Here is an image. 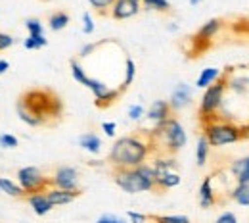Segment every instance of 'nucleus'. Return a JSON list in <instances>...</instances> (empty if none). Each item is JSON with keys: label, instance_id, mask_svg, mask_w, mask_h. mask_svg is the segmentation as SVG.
<instances>
[{"label": "nucleus", "instance_id": "f257e3e1", "mask_svg": "<svg viewBox=\"0 0 249 223\" xmlns=\"http://www.w3.org/2000/svg\"><path fill=\"white\" fill-rule=\"evenodd\" d=\"M154 146L150 142V137L146 139L144 135H126L113 142L109 150V162L119 167H138L146 163L148 156L152 154Z\"/></svg>", "mask_w": 249, "mask_h": 223}, {"label": "nucleus", "instance_id": "f03ea898", "mask_svg": "<svg viewBox=\"0 0 249 223\" xmlns=\"http://www.w3.org/2000/svg\"><path fill=\"white\" fill-rule=\"evenodd\" d=\"M113 181L121 191L128 194L156 191V171L152 163H142L138 167H119L113 171Z\"/></svg>", "mask_w": 249, "mask_h": 223}, {"label": "nucleus", "instance_id": "7ed1b4c3", "mask_svg": "<svg viewBox=\"0 0 249 223\" xmlns=\"http://www.w3.org/2000/svg\"><path fill=\"white\" fill-rule=\"evenodd\" d=\"M150 142H152V146L159 144V146H163L165 152L175 154V152H178L186 146V129L182 127V123L177 118H169L163 123L156 125V129L150 135Z\"/></svg>", "mask_w": 249, "mask_h": 223}, {"label": "nucleus", "instance_id": "20e7f679", "mask_svg": "<svg viewBox=\"0 0 249 223\" xmlns=\"http://www.w3.org/2000/svg\"><path fill=\"white\" fill-rule=\"evenodd\" d=\"M201 123H203V137L207 139L209 146H213V148L234 144V142L242 141L240 125H236L234 122L213 118V120H207V122H201Z\"/></svg>", "mask_w": 249, "mask_h": 223}, {"label": "nucleus", "instance_id": "39448f33", "mask_svg": "<svg viewBox=\"0 0 249 223\" xmlns=\"http://www.w3.org/2000/svg\"><path fill=\"white\" fill-rule=\"evenodd\" d=\"M19 104L23 108H27L33 116H36L38 120H46L48 116H58L62 112V104L54 95H48L44 91H29L21 96Z\"/></svg>", "mask_w": 249, "mask_h": 223}, {"label": "nucleus", "instance_id": "423d86ee", "mask_svg": "<svg viewBox=\"0 0 249 223\" xmlns=\"http://www.w3.org/2000/svg\"><path fill=\"white\" fill-rule=\"evenodd\" d=\"M224 95H226V73L222 71V77L217 83L209 85L203 91V96L199 100V118H201V122L217 118L218 110L224 104Z\"/></svg>", "mask_w": 249, "mask_h": 223}, {"label": "nucleus", "instance_id": "0eeeda50", "mask_svg": "<svg viewBox=\"0 0 249 223\" xmlns=\"http://www.w3.org/2000/svg\"><path fill=\"white\" fill-rule=\"evenodd\" d=\"M18 185L21 187L23 194H33V192H44L50 187V179L42 175V171L35 165H25L18 169Z\"/></svg>", "mask_w": 249, "mask_h": 223}, {"label": "nucleus", "instance_id": "6e6552de", "mask_svg": "<svg viewBox=\"0 0 249 223\" xmlns=\"http://www.w3.org/2000/svg\"><path fill=\"white\" fill-rule=\"evenodd\" d=\"M85 87L94 95L98 108H107V106H111V104L121 96V91H119V89H111L109 85H106L104 81L94 79V77H89V81H87Z\"/></svg>", "mask_w": 249, "mask_h": 223}, {"label": "nucleus", "instance_id": "1a4fd4ad", "mask_svg": "<svg viewBox=\"0 0 249 223\" xmlns=\"http://www.w3.org/2000/svg\"><path fill=\"white\" fill-rule=\"evenodd\" d=\"M50 187L63 189V191H81L79 189V171L71 165L58 167L50 179Z\"/></svg>", "mask_w": 249, "mask_h": 223}, {"label": "nucleus", "instance_id": "9d476101", "mask_svg": "<svg viewBox=\"0 0 249 223\" xmlns=\"http://www.w3.org/2000/svg\"><path fill=\"white\" fill-rule=\"evenodd\" d=\"M220 29H222V20H218V18L209 20L207 23H203L199 27V31L196 33V37H194V42L197 44V52L203 50V48H207L209 42L213 41V37H217Z\"/></svg>", "mask_w": 249, "mask_h": 223}, {"label": "nucleus", "instance_id": "9b49d317", "mask_svg": "<svg viewBox=\"0 0 249 223\" xmlns=\"http://www.w3.org/2000/svg\"><path fill=\"white\" fill-rule=\"evenodd\" d=\"M192 98H194L192 87L188 83H178L177 89L173 91V95H171V98L167 102H169V106H171L173 112H180V110H184V108H188L192 104Z\"/></svg>", "mask_w": 249, "mask_h": 223}, {"label": "nucleus", "instance_id": "f8f14e48", "mask_svg": "<svg viewBox=\"0 0 249 223\" xmlns=\"http://www.w3.org/2000/svg\"><path fill=\"white\" fill-rule=\"evenodd\" d=\"M197 202L203 210H209L217 204V191H215V177L213 175H207L201 181L199 191H197Z\"/></svg>", "mask_w": 249, "mask_h": 223}, {"label": "nucleus", "instance_id": "ddd939ff", "mask_svg": "<svg viewBox=\"0 0 249 223\" xmlns=\"http://www.w3.org/2000/svg\"><path fill=\"white\" fill-rule=\"evenodd\" d=\"M142 10V6L138 2H132V0H115L109 14L113 20H128V18H134L138 12Z\"/></svg>", "mask_w": 249, "mask_h": 223}, {"label": "nucleus", "instance_id": "4468645a", "mask_svg": "<svg viewBox=\"0 0 249 223\" xmlns=\"http://www.w3.org/2000/svg\"><path fill=\"white\" fill-rule=\"evenodd\" d=\"M146 118H148L152 123L159 125V123H163L165 120L173 118V110H171V106H169L167 100H154L152 106H150L148 112H146Z\"/></svg>", "mask_w": 249, "mask_h": 223}, {"label": "nucleus", "instance_id": "2eb2a0df", "mask_svg": "<svg viewBox=\"0 0 249 223\" xmlns=\"http://www.w3.org/2000/svg\"><path fill=\"white\" fill-rule=\"evenodd\" d=\"M44 192H46V196H48V200H50V204H52L54 208H58V206H67V204H71L75 198L81 196V191H63V189H56V187H48Z\"/></svg>", "mask_w": 249, "mask_h": 223}, {"label": "nucleus", "instance_id": "dca6fc26", "mask_svg": "<svg viewBox=\"0 0 249 223\" xmlns=\"http://www.w3.org/2000/svg\"><path fill=\"white\" fill-rule=\"evenodd\" d=\"M27 202H29V206H31L33 212H35L36 216H46V214H50V212L54 210V206L50 204L46 192H33V194H27Z\"/></svg>", "mask_w": 249, "mask_h": 223}, {"label": "nucleus", "instance_id": "f3484780", "mask_svg": "<svg viewBox=\"0 0 249 223\" xmlns=\"http://www.w3.org/2000/svg\"><path fill=\"white\" fill-rule=\"evenodd\" d=\"M230 173L234 175L236 183L240 185H249V156L234 160L230 163Z\"/></svg>", "mask_w": 249, "mask_h": 223}, {"label": "nucleus", "instance_id": "a211bd4d", "mask_svg": "<svg viewBox=\"0 0 249 223\" xmlns=\"http://www.w3.org/2000/svg\"><path fill=\"white\" fill-rule=\"evenodd\" d=\"M226 73V91H232L234 95H248L249 93V77L248 75H232L228 77V71Z\"/></svg>", "mask_w": 249, "mask_h": 223}, {"label": "nucleus", "instance_id": "6ab92c4d", "mask_svg": "<svg viewBox=\"0 0 249 223\" xmlns=\"http://www.w3.org/2000/svg\"><path fill=\"white\" fill-rule=\"evenodd\" d=\"M182 181L178 171H167V173H157L156 175V189L159 191H167V189H175L178 187Z\"/></svg>", "mask_w": 249, "mask_h": 223}, {"label": "nucleus", "instance_id": "aec40b11", "mask_svg": "<svg viewBox=\"0 0 249 223\" xmlns=\"http://www.w3.org/2000/svg\"><path fill=\"white\" fill-rule=\"evenodd\" d=\"M220 77H222V71H220L218 67H205V69H201V73L197 75L196 87H197V89H207L209 85L217 83Z\"/></svg>", "mask_w": 249, "mask_h": 223}, {"label": "nucleus", "instance_id": "412c9836", "mask_svg": "<svg viewBox=\"0 0 249 223\" xmlns=\"http://www.w3.org/2000/svg\"><path fill=\"white\" fill-rule=\"evenodd\" d=\"M79 146L90 154H100L102 152V139L96 133H85L79 137Z\"/></svg>", "mask_w": 249, "mask_h": 223}, {"label": "nucleus", "instance_id": "4be33fe9", "mask_svg": "<svg viewBox=\"0 0 249 223\" xmlns=\"http://www.w3.org/2000/svg\"><path fill=\"white\" fill-rule=\"evenodd\" d=\"M230 198L236 202V204H240V206H244V208H248L249 206V185H240V183H236L232 189H230Z\"/></svg>", "mask_w": 249, "mask_h": 223}, {"label": "nucleus", "instance_id": "5701e85b", "mask_svg": "<svg viewBox=\"0 0 249 223\" xmlns=\"http://www.w3.org/2000/svg\"><path fill=\"white\" fill-rule=\"evenodd\" d=\"M0 192L12 196V198H23L25 194L21 191V187L18 185V181H12L8 177H0Z\"/></svg>", "mask_w": 249, "mask_h": 223}, {"label": "nucleus", "instance_id": "b1692460", "mask_svg": "<svg viewBox=\"0 0 249 223\" xmlns=\"http://www.w3.org/2000/svg\"><path fill=\"white\" fill-rule=\"evenodd\" d=\"M152 167H154V171L157 173H167V171H177L178 169V163H177V160L175 158H165V156H157L154 160V163H152Z\"/></svg>", "mask_w": 249, "mask_h": 223}, {"label": "nucleus", "instance_id": "393cba45", "mask_svg": "<svg viewBox=\"0 0 249 223\" xmlns=\"http://www.w3.org/2000/svg\"><path fill=\"white\" fill-rule=\"evenodd\" d=\"M209 150H211V146H209L207 139L201 135V137L197 139V146H196V162H197V165H199V167H203V165L207 163Z\"/></svg>", "mask_w": 249, "mask_h": 223}, {"label": "nucleus", "instance_id": "a878e982", "mask_svg": "<svg viewBox=\"0 0 249 223\" xmlns=\"http://www.w3.org/2000/svg\"><path fill=\"white\" fill-rule=\"evenodd\" d=\"M134 77H136V64H134V60H130V58H126L124 60V77H123V83H121V87H119V91L124 93L130 85H132V81H134Z\"/></svg>", "mask_w": 249, "mask_h": 223}, {"label": "nucleus", "instance_id": "bb28decb", "mask_svg": "<svg viewBox=\"0 0 249 223\" xmlns=\"http://www.w3.org/2000/svg\"><path fill=\"white\" fill-rule=\"evenodd\" d=\"M48 25L52 31H62L69 25V16L65 12H54L50 18H48Z\"/></svg>", "mask_w": 249, "mask_h": 223}, {"label": "nucleus", "instance_id": "cd10ccee", "mask_svg": "<svg viewBox=\"0 0 249 223\" xmlns=\"http://www.w3.org/2000/svg\"><path fill=\"white\" fill-rule=\"evenodd\" d=\"M18 116H19V120H21L23 123H27L29 127H38V125H42V123H44L42 120H38L36 116H33L27 108H23L21 104H18Z\"/></svg>", "mask_w": 249, "mask_h": 223}, {"label": "nucleus", "instance_id": "c85d7f7f", "mask_svg": "<svg viewBox=\"0 0 249 223\" xmlns=\"http://www.w3.org/2000/svg\"><path fill=\"white\" fill-rule=\"evenodd\" d=\"M48 44V39L44 35H29L25 41H23V46L27 50H38V48H44Z\"/></svg>", "mask_w": 249, "mask_h": 223}, {"label": "nucleus", "instance_id": "c756f323", "mask_svg": "<svg viewBox=\"0 0 249 223\" xmlns=\"http://www.w3.org/2000/svg\"><path fill=\"white\" fill-rule=\"evenodd\" d=\"M69 67H71V75H73V79H75L77 83H81V85H87L89 75H87L85 67L79 64V60H71V62H69Z\"/></svg>", "mask_w": 249, "mask_h": 223}, {"label": "nucleus", "instance_id": "7c9ffc66", "mask_svg": "<svg viewBox=\"0 0 249 223\" xmlns=\"http://www.w3.org/2000/svg\"><path fill=\"white\" fill-rule=\"evenodd\" d=\"M140 6L146 8V10H154V12H169L171 10L169 0H142Z\"/></svg>", "mask_w": 249, "mask_h": 223}, {"label": "nucleus", "instance_id": "2f4dec72", "mask_svg": "<svg viewBox=\"0 0 249 223\" xmlns=\"http://www.w3.org/2000/svg\"><path fill=\"white\" fill-rule=\"evenodd\" d=\"M25 29H27L29 35H44V25H42V21L36 20V18H29V20L25 21Z\"/></svg>", "mask_w": 249, "mask_h": 223}, {"label": "nucleus", "instance_id": "473e14b6", "mask_svg": "<svg viewBox=\"0 0 249 223\" xmlns=\"http://www.w3.org/2000/svg\"><path fill=\"white\" fill-rule=\"evenodd\" d=\"M156 223H192L188 216H152Z\"/></svg>", "mask_w": 249, "mask_h": 223}, {"label": "nucleus", "instance_id": "72a5a7b5", "mask_svg": "<svg viewBox=\"0 0 249 223\" xmlns=\"http://www.w3.org/2000/svg\"><path fill=\"white\" fill-rule=\"evenodd\" d=\"M128 120L130 122H140L144 116H146V110H144V106L142 104H132V106H128Z\"/></svg>", "mask_w": 249, "mask_h": 223}, {"label": "nucleus", "instance_id": "f704fd0d", "mask_svg": "<svg viewBox=\"0 0 249 223\" xmlns=\"http://www.w3.org/2000/svg\"><path fill=\"white\" fill-rule=\"evenodd\" d=\"M87 2L92 6L96 12L106 14L107 10H111V6H113V2H115V0H87Z\"/></svg>", "mask_w": 249, "mask_h": 223}, {"label": "nucleus", "instance_id": "c9c22d12", "mask_svg": "<svg viewBox=\"0 0 249 223\" xmlns=\"http://www.w3.org/2000/svg\"><path fill=\"white\" fill-rule=\"evenodd\" d=\"M18 144H19L18 137H14V135H10V133L0 135V146H2V148H16Z\"/></svg>", "mask_w": 249, "mask_h": 223}, {"label": "nucleus", "instance_id": "e433bc0d", "mask_svg": "<svg viewBox=\"0 0 249 223\" xmlns=\"http://www.w3.org/2000/svg\"><path fill=\"white\" fill-rule=\"evenodd\" d=\"M94 29H96V27H94L92 16H90L89 12H85V14H83V33H85V35H92Z\"/></svg>", "mask_w": 249, "mask_h": 223}, {"label": "nucleus", "instance_id": "4c0bfd02", "mask_svg": "<svg viewBox=\"0 0 249 223\" xmlns=\"http://www.w3.org/2000/svg\"><path fill=\"white\" fill-rule=\"evenodd\" d=\"M215 223H238V216L234 212H228L226 210V212H222L217 220H215Z\"/></svg>", "mask_w": 249, "mask_h": 223}, {"label": "nucleus", "instance_id": "58836bf2", "mask_svg": "<svg viewBox=\"0 0 249 223\" xmlns=\"http://www.w3.org/2000/svg\"><path fill=\"white\" fill-rule=\"evenodd\" d=\"M14 42H16V39H14L12 35H8V33H0V52H2V50H8Z\"/></svg>", "mask_w": 249, "mask_h": 223}, {"label": "nucleus", "instance_id": "ea45409f", "mask_svg": "<svg viewBox=\"0 0 249 223\" xmlns=\"http://www.w3.org/2000/svg\"><path fill=\"white\" fill-rule=\"evenodd\" d=\"M126 218H128V223H148V216L140 212H128Z\"/></svg>", "mask_w": 249, "mask_h": 223}, {"label": "nucleus", "instance_id": "a19ab883", "mask_svg": "<svg viewBox=\"0 0 249 223\" xmlns=\"http://www.w3.org/2000/svg\"><path fill=\"white\" fill-rule=\"evenodd\" d=\"M96 223H126L123 218H119V216H113V214H104L102 218H98V222Z\"/></svg>", "mask_w": 249, "mask_h": 223}, {"label": "nucleus", "instance_id": "79ce46f5", "mask_svg": "<svg viewBox=\"0 0 249 223\" xmlns=\"http://www.w3.org/2000/svg\"><path fill=\"white\" fill-rule=\"evenodd\" d=\"M102 131L106 133V137H115L117 123H115V122H104V123H102Z\"/></svg>", "mask_w": 249, "mask_h": 223}, {"label": "nucleus", "instance_id": "37998d69", "mask_svg": "<svg viewBox=\"0 0 249 223\" xmlns=\"http://www.w3.org/2000/svg\"><path fill=\"white\" fill-rule=\"evenodd\" d=\"M96 48H98V42H89V44H85V46L81 48L79 56H81V58H87V56H90V54H92Z\"/></svg>", "mask_w": 249, "mask_h": 223}, {"label": "nucleus", "instance_id": "c03bdc74", "mask_svg": "<svg viewBox=\"0 0 249 223\" xmlns=\"http://www.w3.org/2000/svg\"><path fill=\"white\" fill-rule=\"evenodd\" d=\"M8 69H10V64H8V60H0V75H4Z\"/></svg>", "mask_w": 249, "mask_h": 223}, {"label": "nucleus", "instance_id": "a18cd8bd", "mask_svg": "<svg viewBox=\"0 0 249 223\" xmlns=\"http://www.w3.org/2000/svg\"><path fill=\"white\" fill-rule=\"evenodd\" d=\"M167 29H169L171 33H177L178 31V25H177V23H169V25H167Z\"/></svg>", "mask_w": 249, "mask_h": 223}, {"label": "nucleus", "instance_id": "49530a36", "mask_svg": "<svg viewBox=\"0 0 249 223\" xmlns=\"http://www.w3.org/2000/svg\"><path fill=\"white\" fill-rule=\"evenodd\" d=\"M188 2H190V4H192V6H197V4H201V2H203V0H188Z\"/></svg>", "mask_w": 249, "mask_h": 223}, {"label": "nucleus", "instance_id": "de8ad7c7", "mask_svg": "<svg viewBox=\"0 0 249 223\" xmlns=\"http://www.w3.org/2000/svg\"><path fill=\"white\" fill-rule=\"evenodd\" d=\"M132 2H138V4H142V0H132Z\"/></svg>", "mask_w": 249, "mask_h": 223}]
</instances>
